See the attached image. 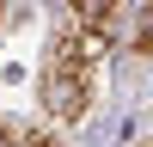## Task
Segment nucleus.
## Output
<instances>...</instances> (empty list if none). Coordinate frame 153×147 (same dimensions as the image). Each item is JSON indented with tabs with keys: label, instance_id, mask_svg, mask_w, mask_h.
Returning a JSON list of instances; mask_svg holds the SVG:
<instances>
[{
	"label": "nucleus",
	"instance_id": "1",
	"mask_svg": "<svg viewBox=\"0 0 153 147\" xmlns=\"http://www.w3.org/2000/svg\"><path fill=\"white\" fill-rule=\"evenodd\" d=\"M104 43L110 37L80 31V24H68L49 43V55H43V110L55 122H80L86 117V104H92V68L104 55Z\"/></svg>",
	"mask_w": 153,
	"mask_h": 147
},
{
	"label": "nucleus",
	"instance_id": "2",
	"mask_svg": "<svg viewBox=\"0 0 153 147\" xmlns=\"http://www.w3.org/2000/svg\"><path fill=\"white\" fill-rule=\"evenodd\" d=\"M117 6H123V0H68L74 24H80V31H98V37H110V19H117Z\"/></svg>",
	"mask_w": 153,
	"mask_h": 147
},
{
	"label": "nucleus",
	"instance_id": "3",
	"mask_svg": "<svg viewBox=\"0 0 153 147\" xmlns=\"http://www.w3.org/2000/svg\"><path fill=\"white\" fill-rule=\"evenodd\" d=\"M0 147H61V135L55 129H19V135H6Z\"/></svg>",
	"mask_w": 153,
	"mask_h": 147
},
{
	"label": "nucleus",
	"instance_id": "4",
	"mask_svg": "<svg viewBox=\"0 0 153 147\" xmlns=\"http://www.w3.org/2000/svg\"><path fill=\"white\" fill-rule=\"evenodd\" d=\"M0 141H6V129H0Z\"/></svg>",
	"mask_w": 153,
	"mask_h": 147
}]
</instances>
